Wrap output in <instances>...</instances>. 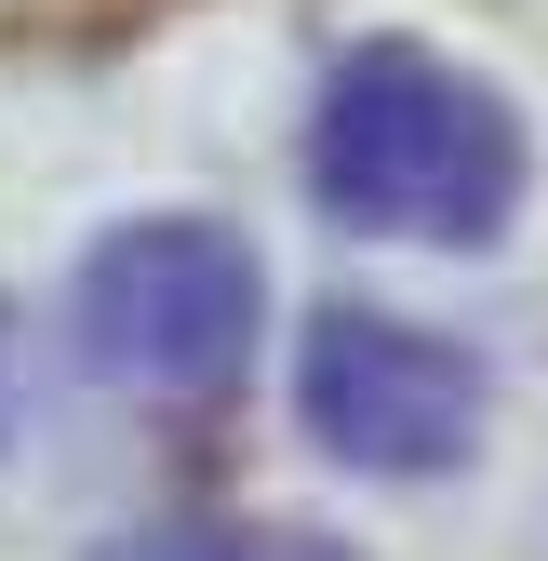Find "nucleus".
Segmentation results:
<instances>
[{
	"mask_svg": "<svg viewBox=\"0 0 548 561\" xmlns=\"http://www.w3.org/2000/svg\"><path fill=\"white\" fill-rule=\"evenodd\" d=\"M148 561H349L334 535H295V522H174Z\"/></svg>",
	"mask_w": 548,
	"mask_h": 561,
	"instance_id": "obj_4",
	"label": "nucleus"
},
{
	"mask_svg": "<svg viewBox=\"0 0 548 561\" xmlns=\"http://www.w3.org/2000/svg\"><path fill=\"white\" fill-rule=\"evenodd\" d=\"M295 414H308L321 455H349L375 481H442L482 442V375H468V347H442L429 321L321 308L308 347H295Z\"/></svg>",
	"mask_w": 548,
	"mask_h": 561,
	"instance_id": "obj_3",
	"label": "nucleus"
},
{
	"mask_svg": "<svg viewBox=\"0 0 548 561\" xmlns=\"http://www.w3.org/2000/svg\"><path fill=\"white\" fill-rule=\"evenodd\" d=\"M308 187H321V215L388 228V241H495L522 201V121L415 41H362L321 81Z\"/></svg>",
	"mask_w": 548,
	"mask_h": 561,
	"instance_id": "obj_1",
	"label": "nucleus"
},
{
	"mask_svg": "<svg viewBox=\"0 0 548 561\" xmlns=\"http://www.w3.org/2000/svg\"><path fill=\"white\" fill-rule=\"evenodd\" d=\"M254 308L267 280L215 215H148L81 267V362L148 401H215L254 362Z\"/></svg>",
	"mask_w": 548,
	"mask_h": 561,
	"instance_id": "obj_2",
	"label": "nucleus"
},
{
	"mask_svg": "<svg viewBox=\"0 0 548 561\" xmlns=\"http://www.w3.org/2000/svg\"><path fill=\"white\" fill-rule=\"evenodd\" d=\"M0 428H14V334H0Z\"/></svg>",
	"mask_w": 548,
	"mask_h": 561,
	"instance_id": "obj_5",
	"label": "nucleus"
}]
</instances>
